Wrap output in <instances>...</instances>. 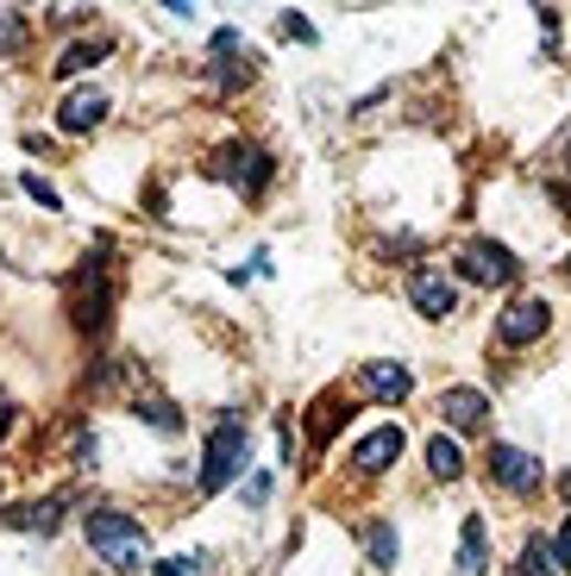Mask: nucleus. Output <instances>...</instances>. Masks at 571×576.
Segmentation results:
<instances>
[{
  "mask_svg": "<svg viewBox=\"0 0 571 576\" xmlns=\"http://www.w3.org/2000/svg\"><path fill=\"white\" fill-rule=\"evenodd\" d=\"M364 388H371L377 402H402V395H409V370L402 364H364Z\"/></svg>",
  "mask_w": 571,
  "mask_h": 576,
  "instance_id": "obj_14",
  "label": "nucleus"
},
{
  "mask_svg": "<svg viewBox=\"0 0 571 576\" xmlns=\"http://www.w3.org/2000/svg\"><path fill=\"white\" fill-rule=\"evenodd\" d=\"M138 414H145V426H158V433H182V420H177V407L170 402H145Z\"/></svg>",
  "mask_w": 571,
  "mask_h": 576,
  "instance_id": "obj_19",
  "label": "nucleus"
},
{
  "mask_svg": "<svg viewBox=\"0 0 571 576\" xmlns=\"http://www.w3.org/2000/svg\"><path fill=\"white\" fill-rule=\"evenodd\" d=\"M364 552H371L377 570H390L395 552H402V545H395V526H383V520H377V526H364Z\"/></svg>",
  "mask_w": 571,
  "mask_h": 576,
  "instance_id": "obj_18",
  "label": "nucleus"
},
{
  "mask_svg": "<svg viewBox=\"0 0 571 576\" xmlns=\"http://www.w3.org/2000/svg\"><path fill=\"white\" fill-rule=\"evenodd\" d=\"M440 414H446V426H453V433H484V426H490V395H484V388H446V395H440Z\"/></svg>",
  "mask_w": 571,
  "mask_h": 576,
  "instance_id": "obj_9",
  "label": "nucleus"
},
{
  "mask_svg": "<svg viewBox=\"0 0 571 576\" xmlns=\"http://www.w3.org/2000/svg\"><path fill=\"white\" fill-rule=\"evenodd\" d=\"M101 119H107V95H95V88H88V95H70V100H63L57 126H63V132H95Z\"/></svg>",
  "mask_w": 571,
  "mask_h": 576,
  "instance_id": "obj_13",
  "label": "nucleus"
},
{
  "mask_svg": "<svg viewBox=\"0 0 571 576\" xmlns=\"http://www.w3.org/2000/svg\"><path fill=\"white\" fill-rule=\"evenodd\" d=\"M409 301L427 313V320H446V313L458 308V288H453V276H446V269L421 264V269L409 276Z\"/></svg>",
  "mask_w": 571,
  "mask_h": 576,
  "instance_id": "obj_6",
  "label": "nucleus"
},
{
  "mask_svg": "<svg viewBox=\"0 0 571 576\" xmlns=\"http://www.w3.org/2000/svg\"><path fill=\"white\" fill-rule=\"evenodd\" d=\"M107 51H114V39H88V44H70V51H63V57L51 63V70H57V76H82V70H95V63L107 57Z\"/></svg>",
  "mask_w": 571,
  "mask_h": 576,
  "instance_id": "obj_16",
  "label": "nucleus"
},
{
  "mask_svg": "<svg viewBox=\"0 0 571 576\" xmlns=\"http://www.w3.org/2000/svg\"><path fill=\"white\" fill-rule=\"evenodd\" d=\"M276 32H283V39H296V44H315V25L302 20V13H283V20H276Z\"/></svg>",
  "mask_w": 571,
  "mask_h": 576,
  "instance_id": "obj_21",
  "label": "nucleus"
},
{
  "mask_svg": "<svg viewBox=\"0 0 571 576\" xmlns=\"http://www.w3.org/2000/svg\"><path fill=\"white\" fill-rule=\"evenodd\" d=\"M252 463V439H245V420H220L208 433V451H201V495H220L226 482L245 477Z\"/></svg>",
  "mask_w": 571,
  "mask_h": 576,
  "instance_id": "obj_2",
  "label": "nucleus"
},
{
  "mask_svg": "<svg viewBox=\"0 0 571 576\" xmlns=\"http://www.w3.org/2000/svg\"><path fill=\"white\" fill-rule=\"evenodd\" d=\"M458 276H465V282H484V288H509L515 276H521V264H515L509 245H496V238H472V245L458 250Z\"/></svg>",
  "mask_w": 571,
  "mask_h": 576,
  "instance_id": "obj_3",
  "label": "nucleus"
},
{
  "mask_svg": "<svg viewBox=\"0 0 571 576\" xmlns=\"http://www.w3.org/2000/svg\"><path fill=\"white\" fill-rule=\"evenodd\" d=\"M25 39V13L20 7H0V51H13Z\"/></svg>",
  "mask_w": 571,
  "mask_h": 576,
  "instance_id": "obj_20",
  "label": "nucleus"
},
{
  "mask_svg": "<svg viewBox=\"0 0 571 576\" xmlns=\"http://www.w3.org/2000/svg\"><path fill=\"white\" fill-rule=\"evenodd\" d=\"M521 576H559V557H552V538L533 533L528 545H521Z\"/></svg>",
  "mask_w": 571,
  "mask_h": 576,
  "instance_id": "obj_17",
  "label": "nucleus"
},
{
  "mask_svg": "<svg viewBox=\"0 0 571 576\" xmlns=\"http://www.w3.org/2000/svg\"><path fill=\"white\" fill-rule=\"evenodd\" d=\"M264 501H271V477L252 470V477H245V508H264Z\"/></svg>",
  "mask_w": 571,
  "mask_h": 576,
  "instance_id": "obj_23",
  "label": "nucleus"
},
{
  "mask_svg": "<svg viewBox=\"0 0 571 576\" xmlns=\"http://www.w3.org/2000/svg\"><path fill=\"white\" fill-rule=\"evenodd\" d=\"M20 189L32 194L39 207H51V213H57V189H51V182H39V175H20Z\"/></svg>",
  "mask_w": 571,
  "mask_h": 576,
  "instance_id": "obj_22",
  "label": "nucleus"
},
{
  "mask_svg": "<svg viewBox=\"0 0 571 576\" xmlns=\"http://www.w3.org/2000/svg\"><path fill=\"white\" fill-rule=\"evenodd\" d=\"M559 495H565V501H571V470H565V477H559Z\"/></svg>",
  "mask_w": 571,
  "mask_h": 576,
  "instance_id": "obj_26",
  "label": "nucleus"
},
{
  "mask_svg": "<svg viewBox=\"0 0 571 576\" xmlns=\"http://www.w3.org/2000/svg\"><path fill=\"white\" fill-rule=\"evenodd\" d=\"M427 470H434L440 482H458V477H465V451H458V439L434 433V439H427Z\"/></svg>",
  "mask_w": 571,
  "mask_h": 576,
  "instance_id": "obj_15",
  "label": "nucleus"
},
{
  "mask_svg": "<svg viewBox=\"0 0 571 576\" xmlns=\"http://www.w3.org/2000/svg\"><path fill=\"white\" fill-rule=\"evenodd\" d=\"M57 520H63V495H44V501H20L7 514V526H20V533H57Z\"/></svg>",
  "mask_w": 571,
  "mask_h": 576,
  "instance_id": "obj_12",
  "label": "nucleus"
},
{
  "mask_svg": "<svg viewBox=\"0 0 571 576\" xmlns=\"http://www.w3.org/2000/svg\"><path fill=\"white\" fill-rule=\"evenodd\" d=\"M395 458H402V426H377L371 439H364V445L352 451V463L364 470V477H383V470H390Z\"/></svg>",
  "mask_w": 571,
  "mask_h": 576,
  "instance_id": "obj_10",
  "label": "nucleus"
},
{
  "mask_svg": "<svg viewBox=\"0 0 571 576\" xmlns=\"http://www.w3.org/2000/svg\"><path fill=\"white\" fill-rule=\"evenodd\" d=\"M458 570L465 576L490 570V526H484V514H465V533H458Z\"/></svg>",
  "mask_w": 571,
  "mask_h": 576,
  "instance_id": "obj_11",
  "label": "nucleus"
},
{
  "mask_svg": "<svg viewBox=\"0 0 571 576\" xmlns=\"http://www.w3.org/2000/svg\"><path fill=\"white\" fill-rule=\"evenodd\" d=\"M490 477L509 489V495H533L540 489V458H528L521 445H490Z\"/></svg>",
  "mask_w": 571,
  "mask_h": 576,
  "instance_id": "obj_8",
  "label": "nucleus"
},
{
  "mask_svg": "<svg viewBox=\"0 0 571 576\" xmlns=\"http://www.w3.org/2000/svg\"><path fill=\"white\" fill-rule=\"evenodd\" d=\"M82 533H88V552H95L107 570H145V564H151L145 526H138L133 514H119V508H88V514H82Z\"/></svg>",
  "mask_w": 571,
  "mask_h": 576,
  "instance_id": "obj_1",
  "label": "nucleus"
},
{
  "mask_svg": "<svg viewBox=\"0 0 571 576\" xmlns=\"http://www.w3.org/2000/svg\"><path fill=\"white\" fill-rule=\"evenodd\" d=\"M552 327V308L540 301V295H528V301H509V308L496 313V339L503 345H533L540 332Z\"/></svg>",
  "mask_w": 571,
  "mask_h": 576,
  "instance_id": "obj_5",
  "label": "nucleus"
},
{
  "mask_svg": "<svg viewBox=\"0 0 571 576\" xmlns=\"http://www.w3.org/2000/svg\"><path fill=\"white\" fill-rule=\"evenodd\" d=\"M220 175L239 182V194H257L276 175V163H271V151H257V145H226V151H220Z\"/></svg>",
  "mask_w": 571,
  "mask_h": 576,
  "instance_id": "obj_7",
  "label": "nucleus"
},
{
  "mask_svg": "<svg viewBox=\"0 0 571 576\" xmlns=\"http://www.w3.org/2000/svg\"><path fill=\"white\" fill-rule=\"evenodd\" d=\"M158 576H201V557H163Z\"/></svg>",
  "mask_w": 571,
  "mask_h": 576,
  "instance_id": "obj_24",
  "label": "nucleus"
},
{
  "mask_svg": "<svg viewBox=\"0 0 571 576\" xmlns=\"http://www.w3.org/2000/svg\"><path fill=\"white\" fill-rule=\"evenodd\" d=\"M552 557H559V570H571V514H565V526H559V538H552Z\"/></svg>",
  "mask_w": 571,
  "mask_h": 576,
  "instance_id": "obj_25",
  "label": "nucleus"
},
{
  "mask_svg": "<svg viewBox=\"0 0 571 576\" xmlns=\"http://www.w3.org/2000/svg\"><path fill=\"white\" fill-rule=\"evenodd\" d=\"M107 308H114V282H107V264H88L76 269V301H70V313H76V327L82 332H101L107 327Z\"/></svg>",
  "mask_w": 571,
  "mask_h": 576,
  "instance_id": "obj_4",
  "label": "nucleus"
}]
</instances>
